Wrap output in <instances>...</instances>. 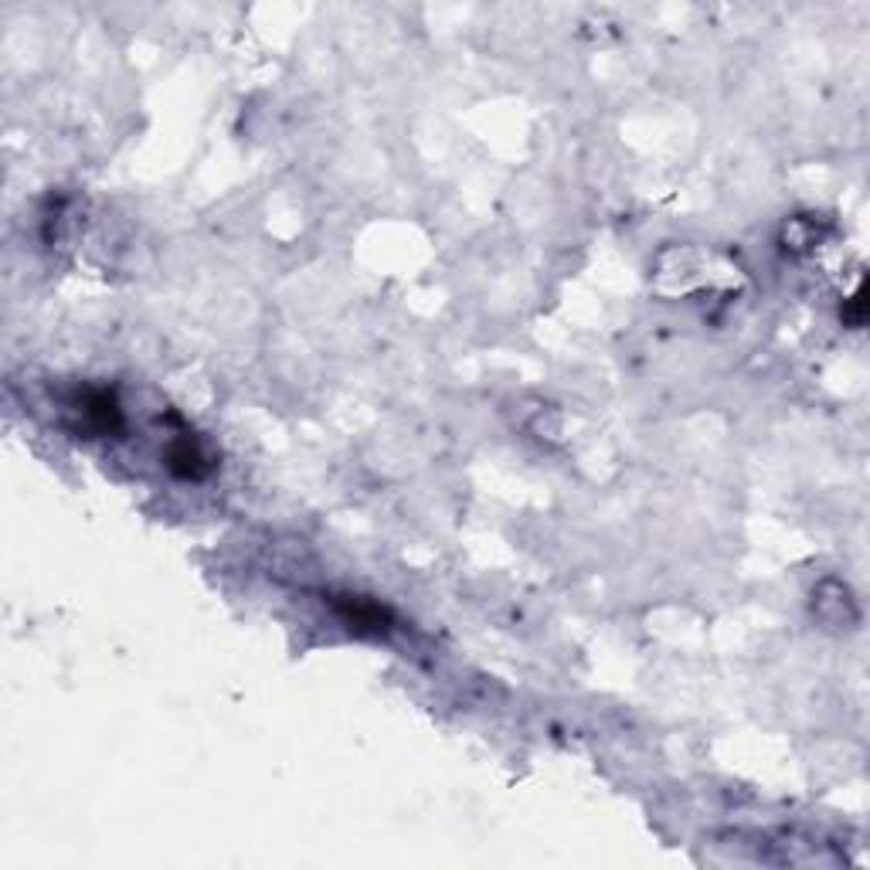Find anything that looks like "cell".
I'll return each instance as SVG.
<instances>
[{"label":"cell","mask_w":870,"mask_h":870,"mask_svg":"<svg viewBox=\"0 0 870 870\" xmlns=\"http://www.w3.org/2000/svg\"><path fill=\"white\" fill-rule=\"evenodd\" d=\"M337 612L340 619L351 625L354 633H371V636H381L392 630V612L374 602V599H364V596H340L337 602Z\"/></svg>","instance_id":"cell-1"},{"label":"cell","mask_w":870,"mask_h":870,"mask_svg":"<svg viewBox=\"0 0 870 870\" xmlns=\"http://www.w3.org/2000/svg\"><path fill=\"white\" fill-rule=\"evenodd\" d=\"M79 415H82L86 432H116L123 426V411H120L116 398L102 388L86 392V398L79 402Z\"/></svg>","instance_id":"cell-2"},{"label":"cell","mask_w":870,"mask_h":870,"mask_svg":"<svg viewBox=\"0 0 870 870\" xmlns=\"http://www.w3.org/2000/svg\"><path fill=\"white\" fill-rule=\"evenodd\" d=\"M212 460L204 456L201 445L191 439V436H181V439H173L170 449H167V470L173 476H181V479H201L212 473Z\"/></svg>","instance_id":"cell-3"}]
</instances>
